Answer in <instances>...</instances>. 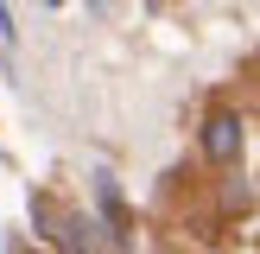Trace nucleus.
Wrapping results in <instances>:
<instances>
[{
    "label": "nucleus",
    "mask_w": 260,
    "mask_h": 254,
    "mask_svg": "<svg viewBox=\"0 0 260 254\" xmlns=\"http://www.w3.org/2000/svg\"><path fill=\"white\" fill-rule=\"evenodd\" d=\"M203 152H210L216 165H229L241 152V121H235V114H210V127H203Z\"/></svg>",
    "instance_id": "nucleus-1"
},
{
    "label": "nucleus",
    "mask_w": 260,
    "mask_h": 254,
    "mask_svg": "<svg viewBox=\"0 0 260 254\" xmlns=\"http://www.w3.org/2000/svg\"><path fill=\"white\" fill-rule=\"evenodd\" d=\"M95 197H102V216L114 223V235H121V229H127V210H121V197H114V178L108 172H95Z\"/></svg>",
    "instance_id": "nucleus-2"
}]
</instances>
